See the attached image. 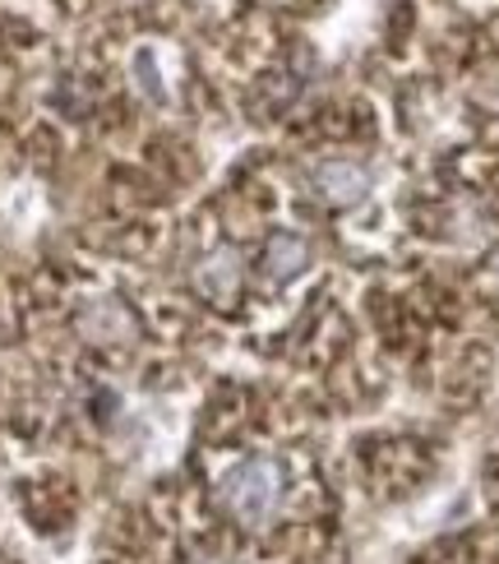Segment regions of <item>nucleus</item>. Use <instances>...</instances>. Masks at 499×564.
<instances>
[{
    "label": "nucleus",
    "mask_w": 499,
    "mask_h": 564,
    "mask_svg": "<svg viewBox=\"0 0 499 564\" xmlns=\"http://www.w3.org/2000/svg\"><path fill=\"white\" fill-rule=\"evenodd\" d=\"M311 185H315L319 199L351 208V204H361L370 195V167H361L356 158H328L311 172Z\"/></svg>",
    "instance_id": "nucleus-2"
},
{
    "label": "nucleus",
    "mask_w": 499,
    "mask_h": 564,
    "mask_svg": "<svg viewBox=\"0 0 499 564\" xmlns=\"http://www.w3.org/2000/svg\"><path fill=\"white\" fill-rule=\"evenodd\" d=\"M199 292L213 296V301H227L236 292V282H241V260H236V250H213L208 260L199 264Z\"/></svg>",
    "instance_id": "nucleus-4"
},
{
    "label": "nucleus",
    "mask_w": 499,
    "mask_h": 564,
    "mask_svg": "<svg viewBox=\"0 0 499 564\" xmlns=\"http://www.w3.org/2000/svg\"><path fill=\"white\" fill-rule=\"evenodd\" d=\"M218 496L241 528H269L282 509V467L273 458H241L223 473Z\"/></svg>",
    "instance_id": "nucleus-1"
},
{
    "label": "nucleus",
    "mask_w": 499,
    "mask_h": 564,
    "mask_svg": "<svg viewBox=\"0 0 499 564\" xmlns=\"http://www.w3.org/2000/svg\"><path fill=\"white\" fill-rule=\"evenodd\" d=\"M305 264H311V246H305L296 231H278V237L269 241V250H264V273H269L273 282L296 278Z\"/></svg>",
    "instance_id": "nucleus-3"
},
{
    "label": "nucleus",
    "mask_w": 499,
    "mask_h": 564,
    "mask_svg": "<svg viewBox=\"0 0 499 564\" xmlns=\"http://www.w3.org/2000/svg\"><path fill=\"white\" fill-rule=\"evenodd\" d=\"M134 79H139V88H144L153 102H166V88H162V69H158V52H153V46H139V52H134Z\"/></svg>",
    "instance_id": "nucleus-5"
}]
</instances>
